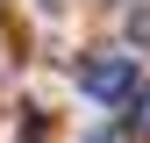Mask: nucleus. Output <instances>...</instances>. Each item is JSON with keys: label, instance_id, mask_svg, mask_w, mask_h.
<instances>
[{"label": "nucleus", "instance_id": "obj_1", "mask_svg": "<svg viewBox=\"0 0 150 143\" xmlns=\"http://www.w3.org/2000/svg\"><path fill=\"white\" fill-rule=\"evenodd\" d=\"M79 93L86 100H100V107H115V100H136V57H86L79 64Z\"/></svg>", "mask_w": 150, "mask_h": 143}, {"label": "nucleus", "instance_id": "obj_2", "mask_svg": "<svg viewBox=\"0 0 150 143\" xmlns=\"http://www.w3.org/2000/svg\"><path fill=\"white\" fill-rule=\"evenodd\" d=\"M136 129L150 136V86H136Z\"/></svg>", "mask_w": 150, "mask_h": 143}, {"label": "nucleus", "instance_id": "obj_3", "mask_svg": "<svg viewBox=\"0 0 150 143\" xmlns=\"http://www.w3.org/2000/svg\"><path fill=\"white\" fill-rule=\"evenodd\" d=\"M79 143H122V136H115V129H86Z\"/></svg>", "mask_w": 150, "mask_h": 143}]
</instances>
